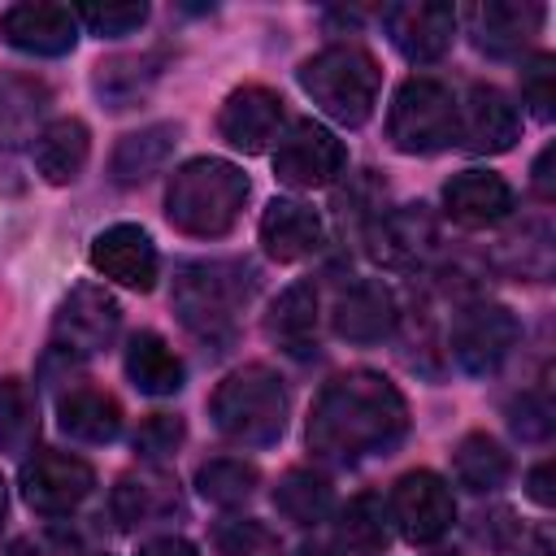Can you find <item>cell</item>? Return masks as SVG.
I'll use <instances>...</instances> for the list:
<instances>
[{"label": "cell", "mask_w": 556, "mask_h": 556, "mask_svg": "<svg viewBox=\"0 0 556 556\" xmlns=\"http://www.w3.org/2000/svg\"><path fill=\"white\" fill-rule=\"evenodd\" d=\"M400 308L382 278H361L334 300V334L348 343H378L395 330Z\"/></svg>", "instance_id": "obj_18"}, {"label": "cell", "mask_w": 556, "mask_h": 556, "mask_svg": "<svg viewBox=\"0 0 556 556\" xmlns=\"http://www.w3.org/2000/svg\"><path fill=\"white\" fill-rule=\"evenodd\" d=\"M552 156H556V148H552V143L534 156V195H539L543 204L556 195V182H552Z\"/></svg>", "instance_id": "obj_40"}, {"label": "cell", "mask_w": 556, "mask_h": 556, "mask_svg": "<svg viewBox=\"0 0 556 556\" xmlns=\"http://www.w3.org/2000/svg\"><path fill=\"white\" fill-rule=\"evenodd\" d=\"M56 421L78 443H109L122 430V404L104 387L78 382L56 400Z\"/></svg>", "instance_id": "obj_22"}, {"label": "cell", "mask_w": 556, "mask_h": 556, "mask_svg": "<svg viewBox=\"0 0 556 556\" xmlns=\"http://www.w3.org/2000/svg\"><path fill=\"white\" fill-rule=\"evenodd\" d=\"M48 109V87L26 74H0V148L22 143Z\"/></svg>", "instance_id": "obj_31"}, {"label": "cell", "mask_w": 556, "mask_h": 556, "mask_svg": "<svg viewBox=\"0 0 556 556\" xmlns=\"http://www.w3.org/2000/svg\"><path fill=\"white\" fill-rule=\"evenodd\" d=\"M274 508L291 521V526H321L334 508V486L326 473H313L304 465L287 469L274 486Z\"/></svg>", "instance_id": "obj_27"}, {"label": "cell", "mask_w": 556, "mask_h": 556, "mask_svg": "<svg viewBox=\"0 0 556 556\" xmlns=\"http://www.w3.org/2000/svg\"><path fill=\"white\" fill-rule=\"evenodd\" d=\"M439 243V222L426 204H400L365 222V252L382 269H413Z\"/></svg>", "instance_id": "obj_12"}, {"label": "cell", "mask_w": 556, "mask_h": 556, "mask_svg": "<svg viewBox=\"0 0 556 556\" xmlns=\"http://www.w3.org/2000/svg\"><path fill=\"white\" fill-rule=\"evenodd\" d=\"M391 530H400L408 543H439L456 521L452 486L434 469H408L387 500Z\"/></svg>", "instance_id": "obj_10"}, {"label": "cell", "mask_w": 556, "mask_h": 556, "mask_svg": "<svg viewBox=\"0 0 556 556\" xmlns=\"http://www.w3.org/2000/svg\"><path fill=\"white\" fill-rule=\"evenodd\" d=\"M178 508V491L169 478H122L113 486V521L122 530L148 526Z\"/></svg>", "instance_id": "obj_30"}, {"label": "cell", "mask_w": 556, "mask_h": 556, "mask_svg": "<svg viewBox=\"0 0 556 556\" xmlns=\"http://www.w3.org/2000/svg\"><path fill=\"white\" fill-rule=\"evenodd\" d=\"M248 200V174L222 156H195L182 169H174L165 191V217L174 230L195 239L226 235Z\"/></svg>", "instance_id": "obj_3"}, {"label": "cell", "mask_w": 556, "mask_h": 556, "mask_svg": "<svg viewBox=\"0 0 556 556\" xmlns=\"http://www.w3.org/2000/svg\"><path fill=\"white\" fill-rule=\"evenodd\" d=\"M4 517H9V486H4V478H0V530H4Z\"/></svg>", "instance_id": "obj_44"}, {"label": "cell", "mask_w": 556, "mask_h": 556, "mask_svg": "<svg viewBox=\"0 0 556 556\" xmlns=\"http://www.w3.org/2000/svg\"><path fill=\"white\" fill-rule=\"evenodd\" d=\"M447 217L460 222L465 230H486L513 213V187L491 174V169H460L443 187Z\"/></svg>", "instance_id": "obj_20"}, {"label": "cell", "mask_w": 556, "mask_h": 556, "mask_svg": "<svg viewBox=\"0 0 556 556\" xmlns=\"http://www.w3.org/2000/svg\"><path fill=\"white\" fill-rule=\"evenodd\" d=\"M526 491H530V500L543 504V508L556 500V495H552V460H539V465L530 469V486H526Z\"/></svg>", "instance_id": "obj_42"}, {"label": "cell", "mask_w": 556, "mask_h": 556, "mask_svg": "<svg viewBox=\"0 0 556 556\" xmlns=\"http://www.w3.org/2000/svg\"><path fill=\"white\" fill-rule=\"evenodd\" d=\"M382 26L391 35V43L400 48V56L430 65L452 48L456 35V9L452 4H430V0H408V4H391L382 13Z\"/></svg>", "instance_id": "obj_15"}, {"label": "cell", "mask_w": 556, "mask_h": 556, "mask_svg": "<svg viewBox=\"0 0 556 556\" xmlns=\"http://www.w3.org/2000/svg\"><path fill=\"white\" fill-rule=\"evenodd\" d=\"M0 556H39V547H35L30 539H13V543H9Z\"/></svg>", "instance_id": "obj_43"}, {"label": "cell", "mask_w": 556, "mask_h": 556, "mask_svg": "<svg viewBox=\"0 0 556 556\" xmlns=\"http://www.w3.org/2000/svg\"><path fill=\"white\" fill-rule=\"evenodd\" d=\"M161 56L152 52V56H113V61H104L100 70H96V91L100 96H109L113 100V109H126V100H135L161 70Z\"/></svg>", "instance_id": "obj_34"}, {"label": "cell", "mask_w": 556, "mask_h": 556, "mask_svg": "<svg viewBox=\"0 0 556 556\" xmlns=\"http://www.w3.org/2000/svg\"><path fill=\"white\" fill-rule=\"evenodd\" d=\"M321 235H326V226H321L317 208H308L300 200H269L261 213V243L282 265L313 256L321 248Z\"/></svg>", "instance_id": "obj_21"}, {"label": "cell", "mask_w": 556, "mask_h": 556, "mask_svg": "<svg viewBox=\"0 0 556 556\" xmlns=\"http://www.w3.org/2000/svg\"><path fill=\"white\" fill-rule=\"evenodd\" d=\"M543 17H547L543 4H521V0H486V4L465 9L473 43L491 56L521 52V43H530V35L543 26Z\"/></svg>", "instance_id": "obj_19"}, {"label": "cell", "mask_w": 556, "mask_h": 556, "mask_svg": "<svg viewBox=\"0 0 556 556\" xmlns=\"http://www.w3.org/2000/svg\"><path fill=\"white\" fill-rule=\"evenodd\" d=\"M339 547L352 556H382L391 547V513L382 495L361 491L339 508Z\"/></svg>", "instance_id": "obj_26"}, {"label": "cell", "mask_w": 556, "mask_h": 556, "mask_svg": "<svg viewBox=\"0 0 556 556\" xmlns=\"http://www.w3.org/2000/svg\"><path fill=\"white\" fill-rule=\"evenodd\" d=\"M295 78L308 91V100L339 126H365L378 104V87H382V70H378L374 52L361 43L321 48L317 56H308L295 70Z\"/></svg>", "instance_id": "obj_4"}, {"label": "cell", "mask_w": 556, "mask_h": 556, "mask_svg": "<svg viewBox=\"0 0 556 556\" xmlns=\"http://www.w3.org/2000/svg\"><path fill=\"white\" fill-rule=\"evenodd\" d=\"M295 556H339V552H330V547H313V543H308V547H300Z\"/></svg>", "instance_id": "obj_45"}, {"label": "cell", "mask_w": 556, "mask_h": 556, "mask_svg": "<svg viewBox=\"0 0 556 556\" xmlns=\"http://www.w3.org/2000/svg\"><path fill=\"white\" fill-rule=\"evenodd\" d=\"M195 486H200V495H204L208 504L235 508V504L252 500V491L261 486V473H256V465L243 460V456H217V460H204V465L195 469Z\"/></svg>", "instance_id": "obj_33"}, {"label": "cell", "mask_w": 556, "mask_h": 556, "mask_svg": "<svg viewBox=\"0 0 556 556\" xmlns=\"http://www.w3.org/2000/svg\"><path fill=\"white\" fill-rule=\"evenodd\" d=\"M278 126H282V96L261 83L235 87L217 113L222 139L239 152H265L269 139H278Z\"/></svg>", "instance_id": "obj_16"}, {"label": "cell", "mask_w": 556, "mask_h": 556, "mask_svg": "<svg viewBox=\"0 0 556 556\" xmlns=\"http://www.w3.org/2000/svg\"><path fill=\"white\" fill-rule=\"evenodd\" d=\"M343 165H348V148L334 139V130H326L313 117H300V122H291L287 135H278L274 174H278V182H287L295 191L334 182L343 174Z\"/></svg>", "instance_id": "obj_8"}, {"label": "cell", "mask_w": 556, "mask_h": 556, "mask_svg": "<svg viewBox=\"0 0 556 556\" xmlns=\"http://www.w3.org/2000/svg\"><path fill=\"white\" fill-rule=\"evenodd\" d=\"M217 556H278V534L256 517H226L213 526Z\"/></svg>", "instance_id": "obj_35"}, {"label": "cell", "mask_w": 556, "mask_h": 556, "mask_svg": "<svg viewBox=\"0 0 556 556\" xmlns=\"http://www.w3.org/2000/svg\"><path fill=\"white\" fill-rule=\"evenodd\" d=\"M404 434H408V404L400 387L369 369L330 378L308 413V447L339 465L387 456Z\"/></svg>", "instance_id": "obj_1"}, {"label": "cell", "mask_w": 556, "mask_h": 556, "mask_svg": "<svg viewBox=\"0 0 556 556\" xmlns=\"http://www.w3.org/2000/svg\"><path fill=\"white\" fill-rule=\"evenodd\" d=\"M456 130H460V104L447 83H439L430 74L400 83L391 113H387V135L400 152H408V156L443 152L456 143Z\"/></svg>", "instance_id": "obj_6"}, {"label": "cell", "mask_w": 556, "mask_h": 556, "mask_svg": "<svg viewBox=\"0 0 556 556\" xmlns=\"http://www.w3.org/2000/svg\"><path fill=\"white\" fill-rule=\"evenodd\" d=\"M174 143H178V126H174V122H156V126H143V130L126 135V139L113 148V161H109L113 182H122V187L148 182V178L169 161Z\"/></svg>", "instance_id": "obj_24"}, {"label": "cell", "mask_w": 556, "mask_h": 556, "mask_svg": "<svg viewBox=\"0 0 556 556\" xmlns=\"http://www.w3.org/2000/svg\"><path fill=\"white\" fill-rule=\"evenodd\" d=\"M39 430V404L35 391L17 378H0V452L26 456Z\"/></svg>", "instance_id": "obj_32"}, {"label": "cell", "mask_w": 556, "mask_h": 556, "mask_svg": "<svg viewBox=\"0 0 556 556\" xmlns=\"http://www.w3.org/2000/svg\"><path fill=\"white\" fill-rule=\"evenodd\" d=\"M126 378L143 395H174L182 387V361L156 330H139L126 343Z\"/></svg>", "instance_id": "obj_25"}, {"label": "cell", "mask_w": 556, "mask_h": 556, "mask_svg": "<svg viewBox=\"0 0 556 556\" xmlns=\"http://www.w3.org/2000/svg\"><path fill=\"white\" fill-rule=\"evenodd\" d=\"M521 135V117L517 104L491 87V83H473L465 104H460V130L456 143H465L469 152H508Z\"/></svg>", "instance_id": "obj_17"}, {"label": "cell", "mask_w": 556, "mask_h": 556, "mask_svg": "<svg viewBox=\"0 0 556 556\" xmlns=\"http://www.w3.org/2000/svg\"><path fill=\"white\" fill-rule=\"evenodd\" d=\"M22 500L43 513V517H61V513H74L91 491H96V469L74 456V452H35L22 460Z\"/></svg>", "instance_id": "obj_11"}, {"label": "cell", "mask_w": 556, "mask_h": 556, "mask_svg": "<svg viewBox=\"0 0 556 556\" xmlns=\"http://www.w3.org/2000/svg\"><path fill=\"white\" fill-rule=\"evenodd\" d=\"M78 26H87L100 39H117L130 35L148 22V4H78Z\"/></svg>", "instance_id": "obj_36"}, {"label": "cell", "mask_w": 556, "mask_h": 556, "mask_svg": "<svg viewBox=\"0 0 556 556\" xmlns=\"http://www.w3.org/2000/svg\"><path fill=\"white\" fill-rule=\"evenodd\" d=\"M213 426L239 447H269L287 426V391L269 365H243L208 395Z\"/></svg>", "instance_id": "obj_5"}, {"label": "cell", "mask_w": 556, "mask_h": 556, "mask_svg": "<svg viewBox=\"0 0 556 556\" xmlns=\"http://www.w3.org/2000/svg\"><path fill=\"white\" fill-rule=\"evenodd\" d=\"M521 321L508 304L473 300L452 317V356L465 374H491L504 365V356L517 348Z\"/></svg>", "instance_id": "obj_7"}, {"label": "cell", "mask_w": 556, "mask_h": 556, "mask_svg": "<svg viewBox=\"0 0 556 556\" xmlns=\"http://www.w3.org/2000/svg\"><path fill=\"white\" fill-rule=\"evenodd\" d=\"M91 269L104 274L109 282L126 287V291H152L156 287V269H161V256L148 239L143 226H130V222H117V226H104L96 239H91Z\"/></svg>", "instance_id": "obj_13"}, {"label": "cell", "mask_w": 556, "mask_h": 556, "mask_svg": "<svg viewBox=\"0 0 556 556\" xmlns=\"http://www.w3.org/2000/svg\"><path fill=\"white\" fill-rule=\"evenodd\" d=\"M452 473H456V482H460L465 491L482 495V491H495V486L508 482L513 460H508V452H504L491 434L473 430V434H465V439L456 443V452H452Z\"/></svg>", "instance_id": "obj_28"}, {"label": "cell", "mask_w": 556, "mask_h": 556, "mask_svg": "<svg viewBox=\"0 0 556 556\" xmlns=\"http://www.w3.org/2000/svg\"><path fill=\"white\" fill-rule=\"evenodd\" d=\"M122 326V308L117 300L96 287V282H78L61 308H56V321H52V352L70 356V361H83V356H96L100 348L113 343Z\"/></svg>", "instance_id": "obj_9"}, {"label": "cell", "mask_w": 556, "mask_h": 556, "mask_svg": "<svg viewBox=\"0 0 556 556\" xmlns=\"http://www.w3.org/2000/svg\"><path fill=\"white\" fill-rule=\"evenodd\" d=\"M256 265L239 256H213V261H187L174 274V313L182 326L200 339H230L235 317L256 295Z\"/></svg>", "instance_id": "obj_2"}, {"label": "cell", "mask_w": 556, "mask_h": 556, "mask_svg": "<svg viewBox=\"0 0 556 556\" xmlns=\"http://www.w3.org/2000/svg\"><path fill=\"white\" fill-rule=\"evenodd\" d=\"M552 65H556L552 52H539V56H530V61L521 65V104H526L539 122H552V104H556V96H552L556 70H552Z\"/></svg>", "instance_id": "obj_37"}, {"label": "cell", "mask_w": 556, "mask_h": 556, "mask_svg": "<svg viewBox=\"0 0 556 556\" xmlns=\"http://www.w3.org/2000/svg\"><path fill=\"white\" fill-rule=\"evenodd\" d=\"M265 334L291 352H304L317 334V291L308 282L287 287L265 313Z\"/></svg>", "instance_id": "obj_29"}, {"label": "cell", "mask_w": 556, "mask_h": 556, "mask_svg": "<svg viewBox=\"0 0 556 556\" xmlns=\"http://www.w3.org/2000/svg\"><path fill=\"white\" fill-rule=\"evenodd\" d=\"M87 156H91V130L78 117H56L35 135V169L52 187L74 182L83 174Z\"/></svg>", "instance_id": "obj_23"}, {"label": "cell", "mask_w": 556, "mask_h": 556, "mask_svg": "<svg viewBox=\"0 0 556 556\" xmlns=\"http://www.w3.org/2000/svg\"><path fill=\"white\" fill-rule=\"evenodd\" d=\"M135 556H195V547L187 539H178V534H165V539H148Z\"/></svg>", "instance_id": "obj_41"}, {"label": "cell", "mask_w": 556, "mask_h": 556, "mask_svg": "<svg viewBox=\"0 0 556 556\" xmlns=\"http://www.w3.org/2000/svg\"><path fill=\"white\" fill-rule=\"evenodd\" d=\"M508 426L521 439H547L552 434V400L539 391H521V400L508 408Z\"/></svg>", "instance_id": "obj_39"}, {"label": "cell", "mask_w": 556, "mask_h": 556, "mask_svg": "<svg viewBox=\"0 0 556 556\" xmlns=\"http://www.w3.org/2000/svg\"><path fill=\"white\" fill-rule=\"evenodd\" d=\"M0 35L17 52L35 56H65L78 39V13L70 4H48V0H26L0 13Z\"/></svg>", "instance_id": "obj_14"}, {"label": "cell", "mask_w": 556, "mask_h": 556, "mask_svg": "<svg viewBox=\"0 0 556 556\" xmlns=\"http://www.w3.org/2000/svg\"><path fill=\"white\" fill-rule=\"evenodd\" d=\"M182 434H187L182 417H174V413H152V417H143L139 430H135V452L148 456V460H165V456L182 443Z\"/></svg>", "instance_id": "obj_38"}]
</instances>
